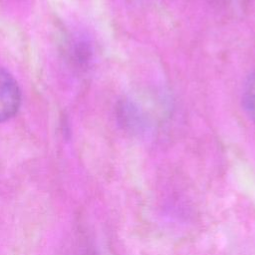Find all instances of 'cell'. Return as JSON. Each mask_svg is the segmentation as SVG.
Wrapping results in <instances>:
<instances>
[{"label":"cell","mask_w":255,"mask_h":255,"mask_svg":"<svg viewBox=\"0 0 255 255\" xmlns=\"http://www.w3.org/2000/svg\"><path fill=\"white\" fill-rule=\"evenodd\" d=\"M21 103V92L14 77L0 67V124L12 118Z\"/></svg>","instance_id":"6da1fadb"},{"label":"cell","mask_w":255,"mask_h":255,"mask_svg":"<svg viewBox=\"0 0 255 255\" xmlns=\"http://www.w3.org/2000/svg\"><path fill=\"white\" fill-rule=\"evenodd\" d=\"M242 101L246 113L255 122V71L250 74L245 82Z\"/></svg>","instance_id":"7a4b0ae2"}]
</instances>
